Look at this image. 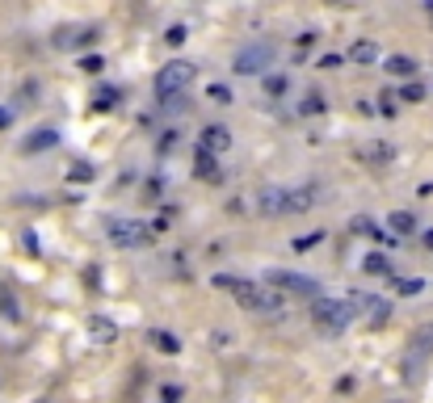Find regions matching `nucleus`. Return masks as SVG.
Here are the masks:
<instances>
[{
  "label": "nucleus",
  "mask_w": 433,
  "mask_h": 403,
  "mask_svg": "<svg viewBox=\"0 0 433 403\" xmlns=\"http://www.w3.org/2000/svg\"><path fill=\"white\" fill-rule=\"evenodd\" d=\"M215 286H219V290H232V294H236L248 311H278V307L286 303L282 294H269L265 286L244 282V278H227V273H219V278H215Z\"/></svg>",
  "instance_id": "nucleus-1"
},
{
  "label": "nucleus",
  "mask_w": 433,
  "mask_h": 403,
  "mask_svg": "<svg viewBox=\"0 0 433 403\" xmlns=\"http://www.w3.org/2000/svg\"><path fill=\"white\" fill-rule=\"evenodd\" d=\"M354 315H358V307H354V303H345V299H324V294H320V299L312 303V324H316L320 332H328V336L345 332Z\"/></svg>",
  "instance_id": "nucleus-2"
},
{
  "label": "nucleus",
  "mask_w": 433,
  "mask_h": 403,
  "mask_svg": "<svg viewBox=\"0 0 433 403\" xmlns=\"http://www.w3.org/2000/svg\"><path fill=\"white\" fill-rule=\"evenodd\" d=\"M189 80H194V63L189 59H173V63H164L160 71H156V97L160 101H181V93L189 88Z\"/></svg>",
  "instance_id": "nucleus-3"
},
{
  "label": "nucleus",
  "mask_w": 433,
  "mask_h": 403,
  "mask_svg": "<svg viewBox=\"0 0 433 403\" xmlns=\"http://www.w3.org/2000/svg\"><path fill=\"white\" fill-rule=\"evenodd\" d=\"M269 63H274V42H248V46L236 50L232 71H236V76H261Z\"/></svg>",
  "instance_id": "nucleus-4"
},
{
  "label": "nucleus",
  "mask_w": 433,
  "mask_h": 403,
  "mask_svg": "<svg viewBox=\"0 0 433 403\" xmlns=\"http://www.w3.org/2000/svg\"><path fill=\"white\" fill-rule=\"evenodd\" d=\"M105 231H109V240H114L118 248H143V244H152V231H147L139 219H109Z\"/></svg>",
  "instance_id": "nucleus-5"
},
{
  "label": "nucleus",
  "mask_w": 433,
  "mask_h": 403,
  "mask_svg": "<svg viewBox=\"0 0 433 403\" xmlns=\"http://www.w3.org/2000/svg\"><path fill=\"white\" fill-rule=\"evenodd\" d=\"M265 282L282 294H303V299H320V286H316V278H303V273H286V269H274V273H265Z\"/></svg>",
  "instance_id": "nucleus-6"
},
{
  "label": "nucleus",
  "mask_w": 433,
  "mask_h": 403,
  "mask_svg": "<svg viewBox=\"0 0 433 403\" xmlns=\"http://www.w3.org/2000/svg\"><path fill=\"white\" fill-rule=\"evenodd\" d=\"M429 353H433V324H425V328L417 332V341L408 345V357H404V374H408V378H417Z\"/></svg>",
  "instance_id": "nucleus-7"
},
{
  "label": "nucleus",
  "mask_w": 433,
  "mask_h": 403,
  "mask_svg": "<svg viewBox=\"0 0 433 403\" xmlns=\"http://www.w3.org/2000/svg\"><path fill=\"white\" fill-rule=\"evenodd\" d=\"M257 202L265 214H291V189H261Z\"/></svg>",
  "instance_id": "nucleus-8"
},
{
  "label": "nucleus",
  "mask_w": 433,
  "mask_h": 403,
  "mask_svg": "<svg viewBox=\"0 0 433 403\" xmlns=\"http://www.w3.org/2000/svg\"><path fill=\"white\" fill-rule=\"evenodd\" d=\"M202 147H206V151H215V156H219V151H227V147H232V130H227V126H219V122H215V126H206V130H202Z\"/></svg>",
  "instance_id": "nucleus-9"
},
{
  "label": "nucleus",
  "mask_w": 433,
  "mask_h": 403,
  "mask_svg": "<svg viewBox=\"0 0 433 403\" xmlns=\"http://www.w3.org/2000/svg\"><path fill=\"white\" fill-rule=\"evenodd\" d=\"M97 38V29H59L55 34V46L59 50H72V46H88Z\"/></svg>",
  "instance_id": "nucleus-10"
},
{
  "label": "nucleus",
  "mask_w": 433,
  "mask_h": 403,
  "mask_svg": "<svg viewBox=\"0 0 433 403\" xmlns=\"http://www.w3.org/2000/svg\"><path fill=\"white\" fill-rule=\"evenodd\" d=\"M354 307H362L371 324H383V320L392 315V303H387V299H371V294H362V299L354 303Z\"/></svg>",
  "instance_id": "nucleus-11"
},
{
  "label": "nucleus",
  "mask_w": 433,
  "mask_h": 403,
  "mask_svg": "<svg viewBox=\"0 0 433 403\" xmlns=\"http://www.w3.org/2000/svg\"><path fill=\"white\" fill-rule=\"evenodd\" d=\"M194 164H198L194 172H198L202 181H223V168L215 164V151H206V147H198V160H194Z\"/></svg>",
  "instance_id": "nucleus-12"
},
{
  "label": "nucleus",
  "mask_w": 433,
  "mask_h": 403,
  "mask_svg": "<svg viewBox=\"0 0 433 403\" xmlns=\"http://www.w3.org/2000/svg\"><path fill=\"white\" fill-rule=\"evenodd\" d=\"M147 345H152L156 353H181V336H173V332H164V328H152V332H147Z\"/></svg>",
  "instance_id": "nucleus-13"
},
{
  "label": "nucleus",
  "mask_w": 433,
  "mask_h": 403,
  "mask_svg": "<svg viewBox=\"0 0 433 403\" xmlns=\"http://www.w3.org/2000/svg\"><path fill=\"white\" fill-rule=\"evenodd\" d=\"M345 59H349V63H375V59H379V46H375L371 38H358V42L345 50Z\"/></svg>",
  "instance_id": "nucleus-14"
},
{
  "label": "nucleus",
  "mask_w": 433,
  "mask_h": 403,
  "mask_svg": "<svg viewBox=\"0 0 433 403\" xmlns=\"http://www.w3.org/2000/svg\"><path fill=\"white\" fill-rule=\"evenodd\" d=\"M55 143H59V130L42 126V130H34V135H29L21 147H25V151H46V147H55Z\"/></svg>",
  "instance_id": "nucleus-15"
},
{
  "label": "nucleus",
  "mask_w": 433,
  "mask_h": 403,
  "mask_svg": "<svg viewBox=\"0 0 433 403\" xmlns=\"http://www.w3.org/2000/svg\"><path fill=\"white\" fill-rule=\"evenodd\" d=\"M88 332H93V336H97L101 345L118 336V328H114V320H105V315H93V320H88Z\"/></svg>",
  "instance_id": "nucleus-16"
},
{
  "label": "nucleus",
  "mask_w": 433,
  "mask_h": 403,
  "mask_svg": "<svg viewBox=\"0 0 433 403\" xmlns=\"http://www.w3.org/2000/svg\"><path fill=\"white\" fill-rule=\"evenodd\" d=\"M396 151H392V143H371V147H362V160L366 164H387Z\"/></svg>",
  "instance_id": "nucleus-17"
},
{
  "label": "nucleus",
  "mask_w": 433,
  "mask_h": 403,
  "mask_svg": "<svg viewBox=\"0 0 433 403\" xmlns=\"http://www.w3.org/2000/svg\"><path fill=\"white\" fill-rule=\"evenodd\" d=\"M316 206V189H291V214H303Z\"/></svg>",
  "instance_id": "nucleus-18"
},
{
  "label": "nucleus",
  "mask_w": 433,
  "mask_h": 403,
  "mask_svg": "<svg viewBox=\"0 0 433 403\" xmlns=\"http://www.w3.org/2000/svg\"><path fill=\"white\" fill-rule=\"evenodd\" d=\"M387 71H392V76H417V59H408V55H392V59H387Z\"/></svg>",
  "instance_id": "nucleus-19"
},
{
  "label": "nucleus",
  "mask_w": 433,
  "mask_h": 403,
  "mask_svg": "<svg viewBox=\"0 0 433 403\" xmlns=\"http://www.w3.org/2000/svg\"><path fill=\"white\" fill-rule=\"evenodd\" d=\"M387 223H392V231H396V235H408V231H417V219H413V210H396Z\"/></svg>",
  "instance_id": "nucleus-20"
},
{
  "label": "nucleus",
  "mask_w": 433,
  "mask_h": 403,
  "mask_svg": "<svg viewBox=\"0 0 433 403\" xmlns=\"http://www.w3.org/2000/svg\"><path fill=\"white\" fill-rule=\"evenodd\" d=\"M118 97H122V93L109 84V88H97V93H93V105H97V109H114V105H118Z\"/></svg>",
  "instance_id": "nucleus-21"
},
{
  "label": "nucleus",
  "mask_w": 433,
  "mask_h": 403,
  "mask_svg": "<svg viewBox=\"0 0 433 403\" xmlns=\"http://www.w3.org/2000/svg\"><path fill=\"white\" fill-rule=\"evenodd\" d=\"M362 269H366V273H375V278H387V273H392L387 257H379V252H375V257H366V261H362Z\"/></svg>",
  "instance_id": "nucleus-22"
},
{
  "label": "nucleus",
  "mask_w": 433,
  "mask_h": 403,
  "mask_svg": "<svg viewBox=\"0 0 433 403\" xmlns=\"http://www.w3.org/2000/svg\"><path fill=\"white\" fill-rule=\"evenodd\" d=\"M0 315L21 320V307H17V294H13V290H0Z\"/></svg>",
  "instance_id": "nucleus-23"
},
{
  "label": "nucleus",
  "mask_w": 433,
  "mask_h": 403,
  "mask_svg": "<svg viewBox=\"0 0 433 403\" xmlns=\"http://www.w3.org/2000/svg\"><path fill=\"white\" fill-rule=\"evenodd\" d=\"M206 97H211L215 105H232V88H227V84H211V88H206Z\"/></svg>",
  "instance_id": "nucleus-24"
},
{
  "label": "nucleus",
  "mask_w": 433,
  "mask_h": 403,
  "mask_svg": "<svg viewBox=\"0 0 433 403\" xmlns=\"http://www.w3.org/2000/svg\"><path fill=\"white\" fill-rule=\"evenodd\" d=\"M67 177H72V181H93L97 172H93V164H84V160H80V164H72V168H67Z\"/></svg>",
  "instance_id": "nucleus-25"
},
{
  "label": "nucleus",
  "mask_w": 433,
  "mask_h": 403,
  "mask_svg": "<svg viewBox=\"0 0 433 403\" xmlns=\"http://www.w3.org/2000/svg\"><path fill=\"white\" fill-rule=\"evenodd\" d=\"M396 290H400V294H421V290H425V282H421V278H400V282H396Z\"/></svg>",
  "instance_id": "nucleus-26"
},
{
  "label": "nucleus",
  "mask_w": 433,
  "mask_h": 403,
  "mask_svg": "<svg viewBox=\"0 0 433 403\" xmlns=\"http://www.w3.org/2000/svg\"><path fill=\"white\" fill-rule=\"evenodd\" d=\"M400 101H425V88L413 80V84H404V88H400Z\"/></svg>",
  "instance_id": "nucleus-27"
},
{
  "label": "nucleus",
  "mask_w": 433,
  "mask_h": 403,
  "mask_svg": "<svg viewBox=\"0 0 433 403\" xmlns=\"http://www.w3.org/2000/svg\"><path fill=\"white\" fill-rule=\"evenodd\" d=\"M265 93L282 97V93H286V76H265Z\"/></svg>",
  "instance_id": "nucleus-28"
},
{
  "label": "nucleus",
  "mask_w": 433,
  "mask_h": 403,
  "mask_svg": "<svg viewBox=\"0 0 433 403\" xmlns=\"http://www.w3.org/2000/svg\"><path fill=\"white\" fill-rule=\"evenodd\" d=\"M324 240V231H312V235H303V240H295V252H307V248H316Z\"/></svg>",
  "instance_id": "nucleus-29"
},
{
  "label": "nucleus",
  "mask_w": 433,
  "mask_h": 403,
  "mask_svg": "<svg viewBox=\"0 0 433 403\" xmlns=\"http://www.w3.org/2000/svg\"><path fill=\"white\" fill-rule=\"evenodd\" d=\"M80 67H84L88 76H97V71H101L105 63H101V55H84V59H80Z\"/></svg>",
  "instance_id": "nucleus-30"
},
{
  "label": "nucleus",
  "mask_w": 433,
  "mask_h": 403,
  "mask_svg": "<svg viewBox=\"0 0 433 403\" xmlns=\"http://www.w3.org/2000/svg\"><path fill=\"white\" fill-rule=\"evenodd\" d=\"M324 109V97L320 93H307V101H303V114H320Z\"/></svg>",
  "instance_id": "nucleus-31"
},
{
  "label": "nucleus",
  "mask_w": 433,
  "mask_h": 403,
  "mask_svg": "<svg viewBox=\"0 0 433 403\" xmlns=\"http://www.w3.org/2000/svg\"><path fill=\"white\" fill-rule=\"evenodd\" d=\"M164 38H168V46H181V42H185V25H168Z\"/></svg>",
  "instance_id": "nucleus-32"
},
{
  "label": "nucleus",
  "mask_w": 433,
  "mask_h": 403,
  "mask_svg": "<svg viewBox=\"0 0 433 403\" xmlns=\"http://www.w3.org/2000/svg\"><path fill=\"white\" fill-rule=\"evenodd\" d=\"M160 399H164V403H181V387H164V391H160Z\"/></svg>",
  "instance_id": "nucleus-33"
},
{
  "label": "nucleus",
  "mask_w": 433,
  "mask_h": 403,
  "mask_svg": "<svg viewBox=\"0 0 433 403\" xmlns=\"http://www.w3.org/2000/svg\"><path fill=\"white\" fill-rule=\"evenodd\" d=\"M341 63H345V59H341V55H324V59H320V67H328V71H337V67H341Z\"/></svg>",
  "instance_id": "nucleus-34"
},
{
  "label": "nucleus",
  "mask_w": 433,
  "mask_h": 403,
  "mask_svg": "<svg viewBox=\"0 0 433 403\" xmlns=\"http://www.w3.org/2000/svg\"><path fill=\"white\" fill-rule=\"evenodd\" d=\"M0 126H8V109H0Z\"/></svg>",
  "instance_id": "nucleus-35"
},
{
  "label": "nucleus",
  "mask_w": 433,
  "mask_h": 403,
  "mask_svg": "<svg viewBox=\"0 0 433 403\" xmlns=\"http://www.w3.org/2000/svg\"><path fill=\"white\" fill-rule=\"evenodd\" d=\"M425 244H429V248H433V231H425Z\"/></svg>",
  "instance_id": "nucleus-36"
},
{
  "label": "nucleus",
  "mask_w": 433,
  "mask_h": 403,
  "mask_svg": "<svg viewBox=\"0 0 433 403\" xmlns=\"http://www.w3.org/2000/svg\"><path fill=\"white\" fill-rule=\"evenodd\" d=\"M425 8H429V17H433V0H425Z\"/></svg>",
  "instance_id": "nucleus-37"
}]
</instances>
